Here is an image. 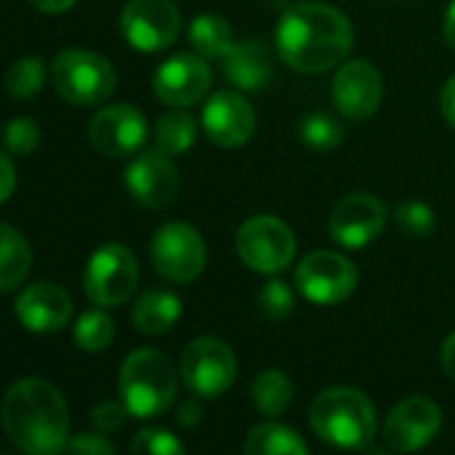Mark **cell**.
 <instances>
[{
    "instance_id": "1",
    "label": "cell",
    "mask_w": 455,
    "mask_h": 455,
    "mask_svg": "<svg viewBox=\"0 0 455 455\" xmlns=\"http://www.w3.org/2000/svg\"><path fill=\"white\" fill-rule=\"evenodd\" d=\"M280 59L304 75L339 67L352 51L355 32L349 19L328 3H301L288 8L275 32Z\"/></svg>"
},
{
    "instance_id": "2",
    "label": "cell",
    "mask_w": 455,
    "mask_h": 455,
    "mask_svg": "<svg viewBox=\"0 0 455 455\" xmlns=\"http://www.w3.org/2000/svg\"><path fill=\"white\" fill-rule=\"evenodd\" d=\"M3 429L29 455H53L67 448L69 408L59 387L45 379H21L3 397Z\"/></svg>"
},
{
    "instance_id": "3",
    "label": "cell",
    "mask_w": 455,
    "mask_h": 455,
    "mask_svg": "<svg viewBox=\"0 0 455 455\" xmlns=\"http://www.w3.org/2000/svg\"><path fill=\"white\" fill-rule=\"evenodd\" d=\"M309 421L315 435L344 451H373L379 419L365 392L352 387H331L312 403Z\"/></svg>"
},
{
    "instance_id": "4",
    "label": "cell",
    "mask_w": 455,
    "mask_h": 455,
    "mask_svg": "<svg viewBox=\"0 0 455 455\" xmlns=\"http://www.w3.org/2000/svg\"><path fill=\"white\" fill-rule=\"evenodd\" d=\"M120 400L133 419H157L176 400L173 363L157 349H136L120 368Z\"/></svg>"
},
{
    "instance_id": "5",
    "label": "cell",
    "mask_w": 455,
    "mask_h": 455,
    "mask_svg": "<svg viewBox=\"0 0 455 455\" xmlns=\"http://www.w3.org/2000/svg\"><path fill=\"white\" fill-rule=\"evenodd\" d=\"M51 77L61 99L91 107L112 96L117 75L107 56L88 48H64L51 64Z\"/></svg>"
},
{
    "instance_id": "6",
    "label": "cell",
    "mask_w": 455,
    "mask_h": 455,
    "mask_svg": "<svg viewBox=\"0 0 455 455\" xmlns=\"http://www.w3.org/2000/svg\"><path fill=\"white\" fill-rule=\"evenodd\" d=\"M235 245L240 261L261 275H277L288 269L296 256V237L277 216H251L243 221Z\"/></svg>"
},
{
    "instance_id": "7",
    "label": "cell",
    "mask_w": 455,
    "mask_h": 455,
    "mask_svg": "<svg viewBox=\"0 0 455 455\" xmlns=\"http://www.w3.org/2000/svg\"><path fill=\"white\" fill-rule=\"evenodd\" d=\"M155 272L176 285L192 283L203 275L208 261V248L203 235L184 221H171L160 227L149 245Z\"/></svg>"
},
{
    "instance_id": "8",
    "label": "cell",
    "mask_w": 455,
    "mask_h": 455,
    "mask_svg": "<svg viewBox=\"0 0 455 455\" xmlns=\"http://www.w3.org/2000/svg\"><path fill=\"white\" fill-rule=\"evenodd\" d=\"M139 285L136 256L123 243H107L88 259L83 288L96 307H120L125 304Z\"/></svg>"
},
{
    "instance_id": "9",
    "label": "cell",
    "mask_w": 455,
    "mask_h": 455,
    "mask_svg": "<svg viewBox=\"0 0 455 455\" xmlns=\"http://www.w3.org/2000/svg\"><path fill=\"white\" fill-rule=\"evenodd\" d=\"M181 376L195 397H221L237 376V357L232 347L216 336H200L187 344L181 355Z\"/></svg>"
},
{
    "instance_id": "10",
    "label": "cell",
    "mask_w": 455,
    "mask_h": 455,
    "mask_svg": "<svg viewBox=\"0 0 455 455\" xmlns=\"http://www.w3.org/2000/svg\"><path fill=\"white\" fill-rule=\"evenodd\" d=\"M181 11L173 0H128L120 13V32L139 53H157L176 43Z\"/></svg>"
},
{
    "instance_id": "11",
    "label": "cell",
    "mask_w": 455,
    "mask_h": 455,
    "mask_svg": "<svg viewBox=\"0 0 455 455\" xmlns=\"http://www.w3.org/2000/svg\"><path fill=\"white\" fill-rule=\"evenodd\" d=\"M357 267L333 251H315L304 256L296 269L299 293L317 307H333L349 299L357 288Z\"/></svg>"
},
{
    "instance_id": "12",
    "label": "cell",
    "mask_w": 455,
    "mask_h": 455,
    "mask_svg": "<svg viewBox=\"0 0 455 455\" xmlns=\"http://www.w3.org/2000/svg\"><path fill=\"white\" fill-rule=\"evenodd\" d=\"M213 83V72L205 61V56L195 53H173L165 59L155 77L152 91L155 96L168 107H189L197 104Z\"/></svg>"
},
{
    "instance_id": "13",
    "label": "cell",
    "mask_w": 455,
    "mask_h": 455,
    "mask_svg": "<svg viewBox=\"0 0 455 455\" xmlns=\"http://www.w3.org/2000/svg\"><path fill=\"white\" fill-rule=\"evenodd\" d=\"M125 189L131 192V197L152 211L168 208L176 195H179V171L171 160V155L160 152L157 147L149 152L136 155L125 173Z\"/></svg>"
},
{
    "instance_id": "14",
    "label": "cell",
    "mask_w": 455,
    "mask_h": 455,
    "mask_svg": "<svg viewBox=\"0 0 455 455\" xmlns=\"http://www.w3.org/2000/svg\"><path fill=\"white\" fill-rule=\"evenodd\" d=\"M387 227V205L371 192L347 195L331 213L328 229L336 243L349 251L371 245Z\"/></svg>"
},
{
    "instance_id": "15",
    "label": "cell",
    "mask_w": 455,
    "mask_h": 455,
    "mask_svg": "<svg viewBox=\"0 0 455 455\" xmlns=\"http://www.w3.org/2000/svg\"><path fill=\"white\" fill-rule=\"evenodd\" d=\"M88 139L107 157L136 155L147 141V117L131 104L104 107L91 117Z\"/></svg>"
},
{
    "instance_id": "16",
    "label": "cell",
    "mask_w": 455,
    "mask_h": 455,
    "mask_svg": "<svg viewBox=\"0 0 455 455\" xmlns=\"http://www.w3.org/2000/svg\"><path fill=\"white\" fill-rule=\"evenodd\" d=\"M443 427V413L429 397H408L392 408L384 424V440L392 453H413L435 440Z\"/></svg>"
},
{
    "instance_id": "17",
    "label": "cell",
    "mask_w": 455,
    "mask_h": 455,
    "mask_svg": "<svg viewBox=\"0 0 455 455\" xmlns=\"http://www.w3.org/2000/svg\"><path fill=\"white\" fill-rule=\"evenodd\" d=\"M333 104L349 120H368L379 112L384 99L381 72L371 61H347L333 75Z\"/></svg>"
},
{
    "instance_id": "18",
    "label": "cell",
    "mask_w": 455,
    "mask_h": 455,
    "mask_svg": "<svg viewBox=\"0 0 455 455\" xmlns=\"http://www.w3.org/2000/svg\"><path fill=\"white\" fill-rule=\"evenodd\" d=\"M203 128L216 147H243L256 131V112L245 96L235 91H219L203 107Z\"/></svg>"
},
{
    "instance_id": "19",
    "label": "cell",
    "mask_w": 455,
    "mask_h": 455,
    "mask_svg": "<svg viewBox=\"0 0 455 455\" xmlns=\"http://www.w3.org/2000/svg\"><path fill=\"white\" fill-rule=\"evenodd\" d=\"M13 312H16V320L29 333L48 336V333H59L69 323L72 299L56 283H32L19 293Z\"/></svg>"
},
{
    "instance_id": "20",
    "label": "cell",
    "mask_w": 455,
    "mask_h": 455,
    "mask_svg": "<svg viewBox=\"0 0 455 455\" xmlns=\"http://www.w3.org/2000/svg\"><path fill=\"white\" fill-rule=\"evenodd\" d=\"M221 61L227 80L240 91H261L272 80V59L267 45L259 40L235 43Z\"/></svg>"
},
{
    "instance_id": "21",
    "label": "cell",
    "mask_w": 455,
    "mask_h": 455,
    "mask_svg": "<svg viewBox=\"0 0 455 455\" xmlns=\"http://www.w3.org/2000/svg\"><path fill=\"white\" fill-rule=\"evenodd\" d=\"M179 317H181V301L168 291H147L133 307V325L139 328V333L147 336L168 333L179 323Z\"/></svg>"
},
{
    "instance_id": "22",
    "label": "cell",
    "mask_w": 455,
    "mask_h": 455,
    "mask_svg": "<svg viewBox=\"0 0 455 455\" xmlns=\"http://www.w3.org/2000/svg\"><path fill=\"white\" fill-rule=\"evenodd\" d=\"M29 264H32V253L24 235L11 224H3L0 227V291L13 293L27 277Z\"/></svg>"
},
{
    "instance_id": "23",
    "label": "cell",
    "mask_w": 455,
    "mask_h": 455,
    "mask_svg": "<svg viewBox=\"0 0 455 455\" xmlns=\"http://www.w3.org/2000/svg\"><path fill=\"white\" fill-rule=\"evenodd\" d=\"M187 37H189L192 48L205 59H224L227 51L235 45L232 24L219 13H200L189 24Z\"/></svg>"
},
{
    "instance_id": "24",
    "label": "cell",
    "mask_w": 455,
    "mask_h": 455,
    "mask_svg": "<svg viewBox=\"0 0 455 455\" xmlns=\"http://www.w3.org/2000/svg\"><path fill=\"white\" fill-rule=\"evenodd\" d=\"M245 453L248 455H307L309 445L288 427L283 424H259L245 437Z\"/></svg>"
},
{
    "instance_id": "25",
    "label": "cell",
    "mask_w": 455,
    "mask_h": 455,
    "mask_svg": "<svg viewBox=\"0 0 455 455\" xmlns=\"http://www.w3.org/2000/svg\"><path fill=\"white\" fill-rule=\"evenodd\" d=\"M251 400L253 405L259 408L261 416L267 419H277L283 416L291 403H293V384L291 379L277 371V368H269V371H261L253 381V389H251Z\"/></svg>"
},
{
    "instance_id": "26",
    "label": "cell",
    "mask_w": 455,
    "mask_h": 455,
    "mask_svg": "<svg viewBox=\"0 0 455 455\" xmlns=\"http://www.w3.org/2000/svg\"><path fill=\"white\" fill-rule=\"evenodd\" d=\"M155 147L165 155H181L187 152L195 139H197V123L189 112H184L181 107L173 112H165L157 123H155Z\"/></svg>"
},
{
    "instance_id": "27",
    "label": "cell",
    "mask_w": 455,
    "mask_h": 455,
    "mask_svg": "<svg viewBox=\"0 0 455 455\" xmlns=\"http://www.w3.org/2000/svg\"><path fill=\"white\" fill-rule=\"evenodd\" d=\"M72 336H75L77 349H83L88 355H99V352H104L112 344L115 323H112V317L104 309H91V312L77 317Z\"/></svg>"
},
{
    "instance_id": "28",
    "label": "cell",
    "mask_w": 455,
    "mask_h": 455,
    "mask_svg": "<svg viewBox=\"0 0 455 455\" xmlns=\"http://www.w3.org/2000/svg\"><path fill=\"white\" fill-rule=\"evenodd\" d=\"M43 83H45V64L37 56L16 59L5 72V91L11 93V99H21V101L35 99Z\"/></svg>"
},
{
    "instance_id": "29",
    "label": "cell",
    "mask_w": 455,
    "mask_h": 455,
    "mask_svg": "<svg viewBox=\"0 0 455 455\" xmlns=\"http://www.w3.org/2000/svg\"><path fill=\"white\" fill-rule=\"evenodd\" d=\"M299 136L312 149H336L344 141V128L331 112H309L299 123Z\"/></svg>"
},
{
    "instance_id": "30",
    "label": "cell",
    "mask_w": 455,
    "mask_h": 455,
    "mask_svg": "<svg viewBox=\"0 0 455 455\" xmlns=\"http://www.w3.org/2000/svg\"><path fill=\"white\" fill-rule=\"evenodd\" d=\"M395 219H397L400 232H405L408 237H416V240L432 235L435 232V224H437L435 211L427 203H419V200H411V203L397 205Z\"/></svg>"
},
{
    "instance_id": "31",
    "label": "cell",
    "mask_w": 455,
    "mask_h": 455,
    "mask_svg": "<svg viewBox=\"0 0 455 455\" xmlns=\"http://www.w3.org/2000/svg\"><path fill=\"white\" fill-rule=\"evenodd\" d=\"M256 301H259V309H261L267 317L283 320V317H288V315L293 312L296 296H293V291H291L288 283H283V280H269V283L261 285Z\"/></svg>"
},
{
    "instance_id": "32",
    "label": "cell",
    "mask_w": 455,
    "mask_h": 455,
    "mask_svg": "<svg viewBox=\"0 0 455 455\" xmlns=\"http://www.w3.org/2000/svg\"><path fill=\"white\" fill-rule=\"evenodd\" d=\"M131 453L136 455H181L184 445L165 429H141L131 440Z\"/></svg>"
},
{
    "instance_id": "33",
    "label": "cell",
    "mask_w": 455,
    "mask_h": 455,
    "mask_svg": "<svg viewBox=\"0 0 455 455\" xmlns=\"http://www.w3.org/2000/svg\"><path fill=\"white\" fill-rule=\"evenodd\" d=\"M40 144V128L29 117H16L5 128V152L11 155H29Z\"/></svg>"
},
{
    "instance_id": "34",
    "label": "cell",
    "mask_w": 455,
    "mask_h": 455,
    "mask_svg": "<svg viewBox=\"0 0 455 455\" xmlns=\"http://www.w3.org/2000/svg\"><path fill=\"white\" fill-rule=\"evenodd\" d=\"M125 416H128V408L123 405V400H120V403H109V400H107V403H99V405L93 408L91 421H93V427H96L99 432L112 435V432H117V429L123 427Z\"/></svg>"
},
{
    "instance_id": "35",
    "label": "cell",
    "mask_w": 455,
    "mask_h": 455,
    "mask_svg": "<svg viewBox=\"0 0 455 455\" xmlns=\"http://www.w3.org/2000/svg\"><path fill=\"white\" fill-rule=\"evenodd\" d=\"M64 451H69V453H85V455H104V453H115V445L107 440V435L104 432H91V435H77V437H72L69 443H67V448Z\"/></svg>"
},
{
    "instance_id": "36",
    "label": "cell",
    "mask_w": 455,
    "mask_h": 455,
    "mask_svg": "<svg viewBox=\"0 0 455 455\" xmlns=\"http://www.w3.org/2000/svg\"><path fill=\"white\" fill-rule=\"evenodd\" d=\"M440 107H443V115L445 120L455 128V75L443 85V96H440Z\"/></svg>"
},
{
    "instance_id": "37",
    "label": "cell",
    "mask_w": 455,
    "mask_h": 455,
    "mask_svg": "<svg viewBox=\"0 0 455 455\" xmlns=\"http://www.w3.org/2000/svg\"><path fill=\"white\" fill-rule=\"evenodd\" d=\"M179 424L181 427H187V429H192V427H197L200 424V419H203V408L197 405V403H192V400H187L181 408H179Z\"/></svg>"
},
{
    "instance_id": "38",
    "label": "cell",
    "mask_w": 455,
    "mask_h": 455,
    "mask_svg": "<svg viewBox=\"0 0 455 455\" xmlns=\"http://www.w3.org/2000/svg\"><path fill=\"white\" fill-rule=\"evenodd\" d=\"M440 360H443V371L448 379L455 381V331L443 341V352H440Z\"/></svg>"
},
{
    "instance_id": "39",
    "label": "cell",
    "mask_w": 455,
    "mask_h": 455,
    "mask_svg": "<svg viewBox=\"0 0 455 455\" xmlns=\"http://www.w3.org/2000/svg\"><path fill=\"white\" fill-rule=\"evenodd\" d=\"M3 203L13 195V187H16V171H13V160H11V152L3 155Z\"/></svg>"
},
{
    "instance_id": "40",
    "label": "cell",
    "mask_w": 455,
    "mask_h": 455,
    "mask_svg": "<svg viewBox=\"0 0 455 455\" xmlns=\"http://www.w3.org/2000/svg\"><path fill=\"white\" fill-rule=\"evenodd\" d=\"M37 11H43V13H64V11H69L77 0H29Z\"/></svg>"
},
{
    "instance_id": "41",
    "label": "cell",
    "mask_w": 455,
    "mask_h": 455,
    "mask_svg": "<svg viewBox=\"0 0 455 455\" xmlns=\"http://www.w3.org/2000/svg\"><path fill=\"white\" fill-rule=\"evenodd\" d=\"M445 40H448V45L455 51V0L451 3L448 13H445Z\"/></svg>"
}]
</instances>
